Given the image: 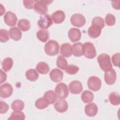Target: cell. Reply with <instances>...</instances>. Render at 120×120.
<instances>
[{
  "label": "cell",
  "instance_id": "cell-1",
  "mask_svg": "<svg viewBox=\"0 0 120 120\" xmlns=\"http://www.w3.org/2000/svg\"><path fill=\"white\" fill-rule=\"evenodd\" d=\"M97 60L101 69L105 72L112 68L110 58L108 54L102 53L99 55L97 58Z\"/></svg>",
  "mask_w": 120,
  "mask_h": 120
},
{
  "label": "cell",
  "instance_id": "cell-2",
  "mask_svg": "<svg viewBox=\"0 0 120 120\" xmlns=\"http://www.w3.org/2000/svg\"><path fill=\"white\" fill-rule=\"evenodd\" d=\"M44 49L48 55L54 56L59 52V45L56 41L51 40L45 45Z\"/></svg>",
  "mask_w": 120,
  "mask_h": 120
},
{
  "label": "cell",
  "instance_id": "cell-3",
  "mask_svg": "<svg viewBox=\"0 0 120 120\" xmlns=\"http://www.w3.org/2000/svg\"><path fill=\"white\" fill-rule=\"evenodd\" d=\"M82 54L88 59H93L96 56V50L93 44L86 42L82 45Z\"/></svg>",
  "mask_w": 120,
  "mask_h": 120
},
{
  "label": "cell",
  "instance_id": "cell-4",
  "mask_svg": "<svg viewBox=\"0 0 120 120\" xmlns=\"http://www.w3.org/2000/svg\"><path fill=\"white\" fill-rule=\"evenodd\" d=\"M55 92L60 99H65L68 95V90L67 85L64 83H59L55 88Z\"/></svg>",
  "mask_w": 120,
  "mask_h": 120
},
{
  "label": "cell",
  "instance_id": "cell-5",
  "mask_svg": "<svg viewBox=\"0 0 120 120\" xmlns=\"http://www.w3.org/2000/svg\"><path fill=\"white\" fill-rule=\"evenodd\" d=\"M87 85L90 90L94 91H96L100 89L101 81L98 77L92 76L89 78L87 82Z\"/></svg>",
  "mask_w": 120,
  "mask_h": 120
},
{
  "label": "cell",
  "instance_id": "cell-6",
  "mask_svg": "<svg viewBox=\"0 0 120 120\" xmlns=\"http://www.w3.org/2000/svg\"><path fill=\"white\" fill-rule=\"evenodd\" d=\"M70 22L74 26L81 27L85 24L86 20L83 15L81 14L76 13L72 15L70 18Z\"/></svg>",
  "mask_w": 120,
  "mask_h": 120
},
{
  "label": "cell",
  "instance_id": "cell-7",
  "mask_svg": "<svg viewBox=\"0 0 120 120\" xmlns=\"http://www.w3.org/2000/svg\"><path fill=\"white\" fill-rule=\"evenodd\" d=\"M52 24V19L51 16L47 14L41 15L38 22V24L39 27L44 29H48Z\"/></svg>",
  "mask_w": 120,
  "mask_h": 120
},
{
  "label": "cell",
  "instance_id": "cell-8",
  "mask_svg": "<svg viewBox=\"0 0 120 120\" xmlns=\"http://www.w3.org/2000/svg\"><path fill=\"white\" fill-rule=\"evenodd\" d=\"M13 89L12 86L8 83H6L0 86V96L1 98H6L9 97L13 93Z\"/></svg>",
  "mask_w": 120,
  "mask_h": 120
},
{
  "label": "cell",
  "instance_id": "cell-9",
  "mask_svg": "<svg viewBox=\"0 0 120 120\" xmlns=\"http://www.w3.org/2000/svg\"><path fill=\"white\" fill-rule=\"evenodd\" d=\"M33 8L36 12L42 15L45 14L48 10L47 5L44 0H36Z\"/></svg>",
  "mask_w": 120,
  "mask_h": 120
},
{
  "label": "cell",
  "instance_id": "cell-10",
  "mask_svg": "<svg viewBox=\"0 0 120 120\" xmlns=\"http://www.w3.org/2000/svg\"><path fill=\"white\" fill-rule=\"evenodd\" d=\"M69 89L70 92L73 94H78L82 90V86L81 82L77 80L71 82L69 84Z\"/></svg>",
  "mask_w": 120,
  "mask_h": 120
},
{
  "label": "cell",
  "instance_id": "cell-11",
  "mask_svg": "<svg viewBox=\"0 0 120 120\" xmlns=\"http://www.w3.org/2000/svg\"><path fill=\"white\" fill-rule=\"evenodd\" d=\"M4 20L7 25L9 26H14L16 24L17 18L15 14L11 11H8L5 15Z\"/></svg>",
  "mask_w": 120,
  "mask_h": 120
},
{
  "label": "cell",
  "instance_id": "cell-12",
  "mask_svg": "<svg viewBox=\"0 0 120 120\" xmlns=\"http://www.w3.org/2000/svg\"><path fill=\"white\" fill-rule=\"evenodd\" d=\"M104 79L105 82L108 85H112L114 83L116 79V73L115 70L112 68L105 72Z\"/></svg>",
  "mask_w": 120,
  "mask_h": 120
},
{
  "label": "cell",
  "instance_id": "cell-13",
  "mask_svg": "<svg viewBox=\"0 0 120 120\" xmlns=\"http://www.w3.org/2000/svg\"><path fill=\"white\" fill-rule=\"evenodd\" d=\"M68 36L71 41L72 42H76L81 39V32L79 29L73 28L69 30Z\"/></svg>",
  "mask_w": 120,
  "mask_h": 120
},
{
  "label": "cell",
  "instance_id": "cell-14",
  "mask_svg": "<svg viewBox=\"0 0 120 120\" xmlns=\"http://www.w3.org/2000/svg\"><path fill=\"white\" fill-rule=\"evenodd\" d=\"M98 111L97 105L94 103L87 105L85 107V114L89 117L95 116Z\"/></svg>",
  "mask_w": 120,
  "mask_h": 120
},
{
  "label": "cell",
  "instance_id": "cell-15",
  "mask_svg": "<svg viewBox=\"0 0 120 120\" xmlns=\"http://www.w3.org/2000/svg\"><path fill=\"white\" fill-rule=\"evenodd\" d=\"M63 72L57 68L52 69L50 73V77L51 80L55 82L61 81L63 78Z\"/></svg>",
  "mask_w": 120,
  "mask_h": 120
},
{
  "label": "cell",
  "instance_id": "cell-16",
  "mask_svg": "<svg viewBox=\"0 0 120 120\" xmlns=\"http://www.w3.org/2000/svg\"><path fill=\"white\" fill-rule=\"evenodd\" d=\"M55 109L58 112L62 113L67 111L68 109V104L64 99L58 100L54 105Z\"/></svg>",
  "mask_w": 120,
  "mask_h": 120
},
{
  "label": "cell",
  "instance_id": "cell-17",
  "mask_svg": "<svg viewBox=\"0 0 120 120\" xmlns=\"http://www.w3.org/2000/svg\"><path fill=\"white\" fill-rule=\"evenodd\" d=\"M51 18L54 23L56 24L61 23L65 20V15L63 11L57 10L52 15Z\"/></svg>",
  "mask_w": 120,
  "mask_h": 120
},
{
  "label": "cell",
  "instance_id": "cell-18",
  "mask_svg": "<svg viewBox=\"0 0 120 120\" xmlns=\"http://www.w3.org/2000/svg\"><path fill=\"white\" fill-rule=\"evenodd\" d=\"M60 53L61 55L66 58H68L72 54V47L68 43L62 44L60 47Z\"/></svg>",
  "mask_w": 120,
  "mask_h": 120
},
{
  "label": "cell",
  "instance_id": "cell-19",
  "mask_svg": "<svg viewBox=\"0 0 120 120\" xmlns=\"http://www.w3.org/2000/svg\"><path fill=\"white\" fill-rule=\"evenodd\" d=\"M9 35L10 38L15 41L19 40L22 37V32L19 29L16 27H13L10 28Z\"/></svg>",
  "mask_w": 120,
  "mask_h": 120
},
{
  "label": "cell",
  "instance_id": "cell-20",
  "mask_svg": "<svg viewBox=\"0 0 120 120\" xmlns=\"http://www.w3.org/2000/svg\"><path fill=\"white\" fill-rule=\"evenodd\" d=\"M101 29L94 25H91L88 30L89 36L93 38H98L101 34Z\"/></svg>",
  "mask_w": 120,
  "mask_h": 120
},
{
  "label": "cell",
  "instance_id": "cell-21",
  "mask_svg": "<svg viewBox=\"0 0 120 120\" xmlns=\"http://www.w3.org/2000/svg\"><path fill=\"white\" fill-rule=\"evenodd\" d=\"M44 98L47 100L49 104H53L57 99V96L52 90H48L44 95Z\"/></svg>",
  "mask_w": 120,
  "mask_h": 120
},
{
  "label": "cell",
  "instance_id": "cell-22",
  "mask_svg": "<svg viewBox=\"0 0 120 120\" xmlns=\"http://www.w3.org/2000/svg\"><path fill=\"white\" fill-rule=\"evenodd\" d=\"M36 70L41 74H46L50 70L48 65L43 61L39 62L36 66Z\"/></svg>",
  "mask_w": 120,
  "mask_h": 120
},
{
  "label": "cell",
  "instance_id": "cell-23",
  "mask_svg": "<svg viewBox=\"0 0 120 120\" xmlns=\"http://www.w3.org/2000/svg\"><path fill=\"white\" fill-rule=\"evenodd\" d=\"M72 53L75 57H80L82 54V44L81 43L74 44L72 46Z\"/></svg>",
  "mask_w": 120,
  "mask_h": 120
},
{
  "label": "cell",
  "instance_id": "cell-24",
  "mask_svg": "<svg viewBox=\"0 0 120 120\" xmlns=\"http://www.w3.org/2000/svg\"><path fill=\"white\" fill-rule=\"evenodd\" d=\"M94 98L93 94L89 90L84 91L81 95V99L85 103H90Z\"/></svg>",
  "mask_w": 120,
  "mask_h": 120
},
{
  "label": "cell",
  "instance_id": "cell-25",
  "mask_svg": "<svg viewBox=\"0 0 120 120\" xmlns=\"http://www.w3.org/2000/svg\"><path fill=\"white\" fill-rule=\"evenodd\" d=\"M25 76L28 80L30 81H35L38 79L39 75L35 69H30L26 71Z\"/></svg>",
  "mask_w": 120,
  "mask_h": 120
},
{
  "label": "cell",
  "instance_id": "cell-26",
  "mask_svg": "<svg viewBox=\"0 0 120 120\" xmlns=\"http://www.w3.org/2000/svg\"><path fill=\"white\" fill-rule=\"evenodd\" d=\"M17 26L22 31H28L30 28V22L26 19H21L17 23Z\"/></svg>",
  "mask_w": 120,
  "mask_h": 120
},
{
  "label": "cell",
  "instance_id": "cell-27",
  "mask_svg": "<svg viewBox=\"0 0 120 120\" xmlns=\"http://www.w3.org/2000/svg\"><path fill=\"white\" fill-rule=\"evenodd\" d=\"M36 36L37 38L42 42H46L49 38V33L46 30H40L37 33Z\"/></svg>",
  "mask_w": 120,
  "mask_h": 120
},
{
  "label": "cell",
  "instance_id": "cell-28",
  "mask_svg": "<svg viewBox=\"0 0 120 120\" xmlns=\"http://www.w3.org/2000/svg\"><path fill=\"white\" fill-rule=\"evenodd\" d=\"M13 65V60L12 59L9 57L6 58L2 62V69L5 72H8L11 69Z\"/></svg>",
  "mask_w": 120,
  "mask_h": 120
},
{
  "label": "cell",
  "instance_id": "cell-29",
  "mask_svg": "<svg viewBox=\"0 0 120 120\" xmlns=\"http://www.w3.org/2000/svg\"><path fill=\"white\" fill-rule=\"evenodd\" d=\"M109 99L111 104L114 105H118L120 104V97L119 94L116 92H113L110 94Z\"/></svg>",
  "mask_w": 120,
  "mask_h": 120
},
{
  "label": "cell",
  "instance_id": "cell-30",
  "mask_svg": "<svg viewBox=\"0 0 120 120\" xmlns=\"http://www.w3.org/2000/svg\"><path fill=\"white\" fill-rule=\"evenodd\" d=\"M24 107V103L21 100H14L11 104V108L15 111H21Z\"/></svg>",
  "mask_w": 120,
  "mask_h": 120
},
{
  "label": "cell",
  "instance_id": "cell-31",
  "mask_svg": "<svg viewBox=\"0 0 120 120\" xmlns=\"http://www.w3.org/2000/svg\"><path fill=\"white\" fill-rule=\"evenodd\" d=\"M49 104L43 97L37 99L35 102V106L38 109H44L46 108Z\"/></svg>",
  "mask_w": 120,
  "mask_h": 120
},
{
  "label": "cell",
  "instance_id": "cell-32",
  "mask_svg": "<svg viewBox=\"0 0 120 120\" xmlns=\"http://www.w3.org/2000/svg\"><path fill=\"white\" fill-rule=\"evenodd\" d=\"M25 116L24 114L20 111H14L11 114L10 117L8 119L9 120H23Z\"/></svg>",
  "mask_w": 120,
  "mask_h": 120
},
{
  "label": "cell",
  "instance_id": "cell-33",
  "mask_svg": "<svg viewBox=\"0 0 120 120\" xmlns=\"http://www.w3.org/2000/svg\"><path fill=\"white\" fill-rule=\"evenodd\" d=\"M57 66L58 68L62 70H65L68 67V62L67 60L62 56H59L57 58Z\"/></svg>",
  "mask_w": 120,
  "mask_h": 120
},
{
  "label": "cell",
  "instance_id": "cell-34",
  "mask_svg": "<svg viewBox=\"0 0 120 120\" xmlns=\"http://www.w3.org/2000/svg\"><path fill=\"white\" fill-rule=\"evenodd\" d=\"M92 25L97 26L102 29L105 27L104 19L99 16H96L94 17L92 20Z\"/></svg>",
  "mask_w": 120,
  "mask_h": 120
},
{
  "label": "cell",
  "instance_id": "cell-35",
  "mask_svg": "<svg viewBox=\"0 0 120 120\" xmlns=\"http://www.w3.org/2000/svg\"><path fill=\"white\" fill-rule=\"evenodd\" d=\"M79 68L74 65H69L68 66L66 69V72L69 75L76 74L79 71Z\"/></svg>",
  "mask_w": 120,
  "mask_h": 120
},
{
  "label": "cell",
  "instance_id": "cell-36",
  "mask_svg": "<svg viewBox=\"0 0 120 120\" xmlns=\"http://www.w3.org/2000/svg\"><path fill=\"white\" fill-rule=\"evenodd\" d=\"M9 39L8 31L5 29L0 30V41L1 42L5 43Z\"/></svg>",
  "mask_w": 120,
  "mask_h": 120
},
{
  "label": "cell",
  "instance_id": "cell-37",
  "mask_svg": "<svg viewBox=\"0 0 120 120\" xmlns=\"http://www.w3.org/2000/svg\"><path fill=\"white\" fill-rule=\"evenodd\" d=\"M105 21L107 25L112 26L115 23V17L111 14H108L105 17Z\"/></svg>",
  "mask_w": 120,
  "mask_h": 120
},
{
  "label": "cell",
  "instance_id": "cell-38",
  "mask_svg": "<svg viewBox=\"0 0 120 120\" xmlns=\"http://www.w3.org/2000/svg\"><path fill=\"white\" fill-rule=\"evenodd\" d=\"M120 53H117L112 55V60L113 64L116 67H120Z\"/></svg>",
  "mask_w": 120,
  "mask_h": 120
},
{
  "label": "cell",
  "instance_id": "cell-39",
  "mask_svg": "<svg viewBox=\"0 0 120 120\" xmlns=\"http://www.w3.org/2000/svg\"><path fill=\"white\" fill-rule=\"evenodd\" d=\"M9 109L8 105L5 102L1 101L0 102V113L1 114H3L6 113Z\"/></svg>",
  "mask_w": 120,
  "mask_h": 120
},
{
  "label": "cell",
  "instance_id": "cell-40",
  "mask_svg": "<svg viewBox=\"0 0 120 120\" xmlns=\"http://www.w3.org/2000/svg\"><path fill=\"white\" fill-rule=\"evenodd\" d=\"M23 5L25 7V8L29 9H31L33 8V5L35 3V1L33 0H23Z\"/></svg>",
  "mask_w": 120,
  "mask_h": 120
},
{
  "label": "cell",
  "instance_id": "cell-41",
  "mask_svg": "<svg viewBox=\"0 0 120 120\" xmlns=\"http://www.w3.org/2000/svg\"><path fill=\"white\" fill-rule=\"evenodd\" d=\"M0 83H2L4 82L7 79V75L5 73L2 71V70H0Z\"/></svg>",
  "mask_w": 120,
  "mask_h": 120
},
{
  "label": "cell",
  "instance_id": "cell-42",
  "mask_svg": "<svg viewBox=\"0 0 120 120\" xmlns=\"http://www.w3.org/2000/svg\"><path fill=\"white\" fill-rule=\"evenodd\" d=\"M117 2H112V6L114 8L116 9H119L120 8H119V4H116Z\"/></svg>",
  "mask_w": 120,
  "mask_h": 120
},
{
  "label": "cell",
  "instance_id": "cell-43",
  "mask_svg": "<svg viewBox=\"0 0 120 120\" xmlns=\"http://www.w3.org/2000/svg\"><path fill=\"white\" fill-rule=\"evenodd\" d=\"M0 6H1V8H0V15H2V14L5 13V9L4 8V7H3V6L1 4H0Z\"/></svg>",
  "mask_w": 120,
  "mask_h": 120
}]
</instances>
